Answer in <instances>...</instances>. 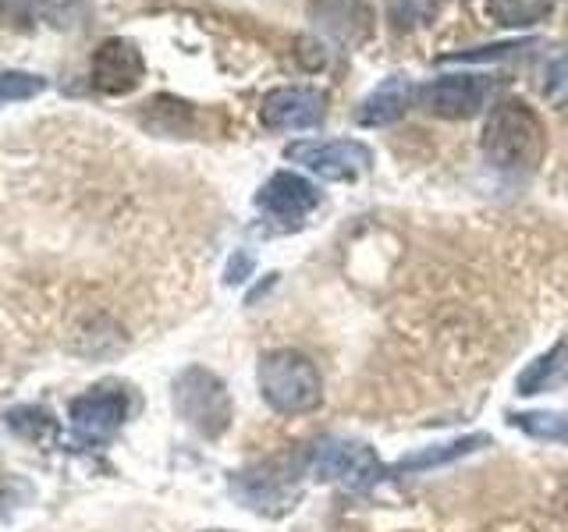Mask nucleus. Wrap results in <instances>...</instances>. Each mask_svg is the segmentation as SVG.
I'll list each match as a JSON object with an SVG mask.
<instances>
[{
	"mask_svg": "<svg viewBox=\"0 0 568 532\" xmlns=\"http://www.w3.org/2000/svg\"><path fill=\"white\" fill-rule=\"evenodd\" d=\"M547 153V132L532 106L501 100L484 124V156L497 171H532Z\"/></svg>",
	"mask_w": 568,
	"mask_h": 532,
	"instance_id": "1",
	"label": "nucleus"
},
{
	"mask_svg": "<svg viewBox=\"0 0 568 532\" xmlns=\"http://www.w3.org/2000/svg\"><path fill=\"white\" fill-rule=\"evenodd\" d=\"M256 380L263 401L281 416H306L324 401V383H320L316 366L292 348L266 351L260 359Z\"/></svg>",
	"mask_w": 568,
	"mask_h": 532,
	"instance_id": "2",
	"label": "nucleus"
},
{
	"mask_svg": "<svg viewBox=\"0 0 568 532\" xmlns=\"http://www.w3.org/2000/svg\"><path fill=\"white\" fill-rule=\"evenodd\" d=\"M298 475H310V454L306 458H271L260 469L239 472L231 479V490L242 497L245 508L260 514H281L295 508L298 501Z\"/></svg>",
	"mask_w": 568,
	"mask_h": 532,
	"instance_id": "3",
	"label": "nucleus"
},
{
	"mask_svg": "<svg viewBox=\"0 0 568 532\" xmlns=\"http://www.w3.org/2000/svg\"><path fill=\"white\" fill-rule=\"evenodd\" d=\"M174 408L195 433L217 440L231 426V398L227 387L203 366H189L174 380Z\"/></svg>",
	"mask_w": 568,
	"mask_h": 532,
	"instance_id": "4",
	"label": "nucleus"
},
{
	"mask_svg": "<svg viewBox=\"0 0 568 532\" xmlns=\"http://www.w3.org/2000/svg\"><path fill=\"white\" fill-rule=\"evenodd\" d=\"M310 475L342 490H366L384 475L377 451L363 440H320L310 451Z\"/></svg>",
	"mask_w": 568,
	"mask_h": 532,
	"instance_id": "5",
	"label": "nucleus"
},
{
	"mask_svg": "<svg viewBox=\"0 0 568 532\" xmlns=\"http://www.w3.org/2000/svg\"><path fill=\"white\" fill-rule=\"evenodd\" d=\"M284 156L292 164H302L306 171L320 174L324 182H355L359 174L373 167L369 146L355 139H331V142H292Z\"/></svg>",
	"mask_w": 568,
	"mask_h": 532,
	"instance_id": "6",
	"label": "nucleus"
},
{
	"mask_svg": "<svg viewBox=\"0 0 568 532\" xmlns=\"http://www.w3.org/2000/svg\"><path fill=\"white\" fill-rule=\"evenodd\" d=\"M497 85L501 82H490L484 75H444V79H434L430 85L419 89V103L437 117L466 121L484 111Z\"/></svg>",
	"mask_w": 568,
	"mask_h": 532,
	"instance_id": "7",
	"label": "nucleus"
},
{
	"mask_svg": "<svg viewBox=\"0 0 568 532\" xmlns=\"http://www.w3.org/2000/svg\"><path fill=\"white\" fill-rule=\"evenodd\" d=\"M129 390L118 383H103L89 395L71 401V426L82 440H106L121 430V422L129 419Z\"/></svg>",
	"mask_w": 568,
	"mask_h": 532,
	"instance_id": "8",
	"label": "nucleus"
},
{
	"mask_svg": "<svg viewBox=\"0 0 568 532\" xmlns=\"http://www.w3.org/2000/svg\"><path fill=\"white\" fill-rule=\"evenodd\" d=\"M320 117H324V96L316 89L284 85L266 93L260 103V121L271 132H302L320 124Z\"/></svg>",
	"mask_w": 568,
	"mask_h": 532,
	"instance_id": "9",
	"label": "nucleus"
},
{
	"mask_svg": "<svg viewBox=\"0 0 568 532\" xmlns=\"http://www.w3.org/2000/svg\"><path fill=\"white\" fill-rule=\"evenodd\" d=\"M146 75V61H142V50L132 40H114L100 43V50L93 53V85L106 96H124L142 82Z\"/></svg>",
	"mask_w": 568,
	"mask_h": 532,
	"instance_id": "10",
	"label": "nucleus"
},
{
	"mask_svg": "<svg viewBox=\"0 0 568 532\" xmlns=\"http://www.w3.org/2000/svg\"><path fill=\"white\" fill-rule=\"evenodd\" d=\"M320 203V192L292 171H281L266 182L256 195V206L263 213H271L274 221H302L306 213H313Z\"/></svg>",
	"mask_w": 568,
	"mask_h": 532,
	"instance_id": "11",
	"label": "nucleus"
},
{
	"mask_svg": "<svg viewBox=\"0 0 568 532\" xmlns=\"http://www.w3.org/2000/svg\"><path fill=\"white\" fill-rule=\"evenodd\" d=\"M419 100V85L408 75H390L384 79L373 93L359 103V124L366 129H384L405 117V111Z\"/></svg>",
	"mask_w": 568,
	"mask_h": 532,
	"instance_id": "12",
	"label": "nucleus"
},
{
	"mask_svg": "<svg viewBox=\"0 0 568 532\" xmlns=\"http://www.w3.org/2000/svg\"><path fill=\"white\" fill-rule=\"evenodd\" d=\"M313 18L320 29H327L331 35L345 43H359L373 29V11L363 0H313Z\"/></svg>",
	"mask_w": 568,
	"mask_h": 532,
	"instance_id": "13",
	"label": "nucleus"
},
{
	"mask_svg": "<svg viewBox=\"0 0 568 532\" xmlns=\"http://www.w3.org/2000/svg\"><path fill=\"white\" fill-rule=\"evenodd\" d=\"M487 443H490V437H484V433L437 443V448H426V451H416V454L402 458L398 466H395V472H423V469H434V466H448V461L466 458V454H473L479 448H487Z\"/></svg>",
	"mask_w": 568,
	"mask_h": 532,
	"instance_id": "14",
	"label": "nucleus"
},
{
	"mask_svg": "<svg viewBox=\"0 0 568 532\" xmlns=\"http://www.w3.org/2000/svg\"><path fill=\"white\" fill-rule=\"evenodd\" d=\"M555 0H487V14L505 29H529L544 22Z\"/></svg>",
	"mask_w": 568,
	"mask_h": 532,
	"instance_id": "15",
	"label": "nucleus"
},
{
	"mask_svg": "<svg viewBox=\"0 0 568 532\" xmlns=\"http://www.w3.org/2000/svg\"><path fill=\"white\" fill-rule=\"evenodd\" d=\"M568 372V345H555L547 355H540L537 362H532L523 377H519V395H540V390L555 387L561 377Z\"/></svg>",
	"mask_w": 568,
	"mask_h": 532,
	"instance_id": "16",
	"label": "nucleus"
},
{
	"mask_svg": "<svg viewBox=\"0 0 568 532\" xmlns=\"http://www.w3.org/2000/svg\"><path fill=\"white\" fill-rule=\"evenodd\" d=\"M540 96L555 106V111H568V47H558L540 68Z\"/></svg>",
	"mask_w": 568,
	"mask_h": 532,
	"instance_id": "17",
	"label": "nucleus"
},
{
	"mask_svg": "<svg viewBox=\"0 0 568 532\" xmlns=\"http://www.w3.org/2000/svg\"><path fill=\"white\" fill-rule=\"evenodd\" d=\"M519 430H526L537 440H550V443H568V416L565 412H523L511 419Z\"/></svg>",
	"mask_w": 568,
	"mask_h": 532,
	"instance_id": "18",
	"label": "nucleus"
},
{
	"mask_svg": "<svg viewBox=\"0 0 568 532\" xmlns=\"http://www.w3.org/2000/svg\"><path fill=\"white\" fill-rule=\"evenodd\" d=\"M440 0H387V18L395 29H419L434 22Z\"/></svg>",
	"mask_w": 568,
	"mask_h": 532,
	"instance_id": "19",
	"label": "nucleus"
},
{
	"mask_svg": "<svg viewBox=\"0 0 568 532\" xmlns=\"http://www.w3.org/2000/svg\"><path fill=\"white\" fill-rule=\"evenodd\" d=\"M47 82L29 71H0V100H29L36 93H43Z\"/></svg>",
	"mask_w": 568,
	"mask_h": 532,
	"instance_id": "20",
	"label": "nucleus"
},
{
	"mask_svg": "<svg viewBox=\"0 0 568 532\" xmlns=\"http://www.w3.org/2000/svg\"><path fill=\"white\" fill-rule=\"evenodd\" d=\"M32 11H36V0H0V14H8L18 25H29Z\"/></svg>",
	"mask_w": 568,
	"mask_h": 532,
	"instance_id": "21",
	"label": "nucleus"
},
{
	"mask_svg": "<svg viewBox=\"0 0 568 532\" xmlns=\"http://www.w3.org/2000/svg\"><path fill=\"white\" fill-rule=\"evenodd\" d=\"M248 270H253V256L235 253V259L227 263V284H242L248 277Z\"/></svg>",
	"mask_w": 568,
	"mask_h": 532,
	"instance_id": "22",
	"label": "nucleus"
},
{
	"mask_svg": "<svg viewBox=\"0 0 568 532\" xmlns=\"http://www.w3.org/2000/svg\"><path fill=\"white\" fill-rule=\"evenodd\" d=\"M206 532H227V529H206Z\"/></svg>",
	"mask_w": 568,
	"mask_h": 532,
	"instance_id": "23",
	"label": "nucleus"
}]
</instances>
